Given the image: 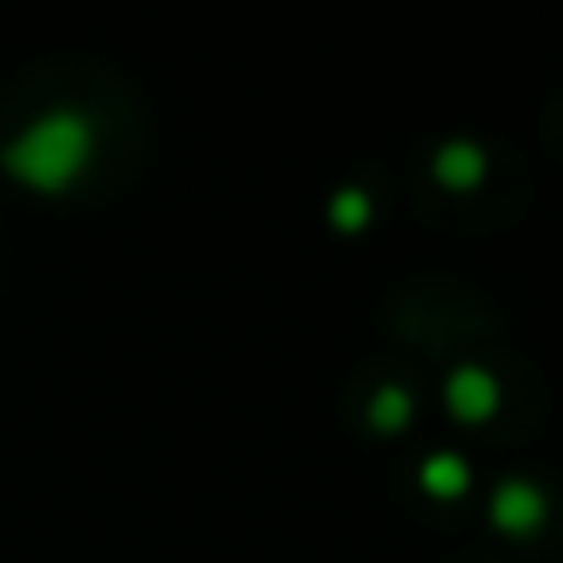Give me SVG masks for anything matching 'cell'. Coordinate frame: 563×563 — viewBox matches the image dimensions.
<instances>
[{
    "label": "cell",
    "mask_w": 563,
    "mask_h": 563,
    "mask_svg": "<svg viewBox=\"0 0 563 563\" xmlns=\"http://www.w3.org/2000/svg\"><path fill=\"white\" fill-rule=\"evenodd\" d=\"M69 158H75V129L69 124L35 129V134L15 148V168L30 178H40V184H55V178L69 168Z\"/></svg>",
    "instance_id": "1"
}]
</instances>
